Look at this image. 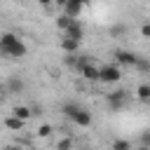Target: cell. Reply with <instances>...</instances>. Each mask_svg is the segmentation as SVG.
<instances>
[{"mask_svg":"<svg viewBox=\"0 0 150 150\" xmlns=\"http://www.w3.org/2000/svg\"><path fill=\"white\" fill-rule=\"evenodd\" d=\"M0 54L9 59H23L28 54V47L16 33H0Z\"/></svg>","mask_w":150,"mask_h":150,"instance_id":"6da1fadb","label":"cell"},{"mask_svg":"<svg viewBox=\"0 0 150 150\" xmlns=\"http://www.w3.org/2000/svg\"><path fill=\"white\" fill-rule=\"evenodd\" d=\"M122 80V68L115 63H103L98 66V82L103 84H117Z\"/></svg>","mask_w":150,"mask_h":150,"instance_id":"7a4b0ae2","label":"cell"},{"mask_svg":"<svg viewBox=\"0 0 150 150\" xmlns=\"http://www.w3.org/2000/svg\"><path fill=\"white\" fill-rule=\"evenodd\" d=\"M59 9H61V14H66L68 19L77 21L80 14L87 9V5H84L82 0H59Z\"/></svg>","mask_w":150,"mask_h":150,"instance_id":"3957f363","label":"cell"},{"mask_svg":"<svg viewBox=\"0 0 150 150\" xmlns=\"http://www.w3.org/2000/svg\"><path fill=\"white\" fill-rule=\"evenodd\" d=\"M127 101H129V91L127 89H115V91H110L108 96H105V103H108V108L115 112V110H122L124 105H127Z\"/></svg>","mask_w":150,"mask_h":150,"instance_id":"277c9868","label":"cell"},{"mask_svg":"<svg viewBox=\"0 0 150 150\" xmlns=\"http://www.w3.org/2000/svg\"><path fill=\"white\" fill-rule=\"evenodd\" d=\"M112 56H115V66H120V68H134L136 66V59H138V54L127 52V49H117Z\"/></svg>","mask_w":150,"mask_h":150,"instance_id":"5b68a950","label":"cell"},{"mask_svg":"<svg viewBox=\"0 0 150 150\" xmlns=\"http://www.w3.org/2000/svg\"><path fill=\"white\" fill-rule=\"evenodd\" d=\"M75 127H80V129H87V127H91V122H94V117H91V112L87 110V108H80L77 112H75V117L70 120Z\"/></svg>","mask_w":150,"mask_h":150,"instance_id":"8992f818","label":"cell"},{"mask_svg":"<svg viewBox=\"0 0 150 150\" xmlns=\"http://www.w3.org/2000/svg\"><path fill=\"white\" fill-rule=\"evenodd\" d=\"M63 38H70V40L82 42V38H84V26H82V21H80V19H77V21H73V23L68 26V30L63 33Z\"/></svg>","mask_w":150,"mask_h":150,"instance_id":"52a82bcc","label":"cell"},{"mask_svg":"<svg viewBox=\"0 0 150 150\" xmlns=\"http://www.w3.org/2000/svg\"><path fill=\"white\" fill-rule=\"evenodd\" d=\"M80 75H82L87 82H98V66H96L94 61H89L87 66L80 68Z\"/></svg>","mask_w":150,"mask_h":150,"instance_id":"ba28073f","label":"cell"},{"mask_svg":"<svg viewBox=\"0 0 150 150\" xmlns=\"http://www.w3.org/2000/svg\"><path fill=\"white\" fill-rule=\"evenodd\" d=\"M59 47H61V52H63L66 56L80 52V42H77V40H70V38H61V40H59Z\"/></svg>","mask_w":150,"mask_h":150,"instance_id":"9c48e42d","label":"cell"},{"mask_svg":"<svg viewBox=\"0 0 150 150\" xmlns=\"http://www.w3.org/2000/svg\"><path fill=\"white\" fill-rule=\"evenodd\" d=\"M12 115H14L16 120H21V122H28V120L33 117L30 105H14V108H12Z\"/></svg>","mask_w":150,"mask_h":150,"instance_id":"30bf717a","label":"cell"},{"mask_svg":"<svg viewBox=\"0 0 150 150\" xmlns=\"http://www.w3.org/2000/svg\"><path fill=\"white\" fill-rule=\"evenodd\" d=\"M2 124H5V129H9V131H21V129L26 127V122H21V120H16L14 115H7V117L2 120Z\"/></svg>","mask_w":150,"mask_h":150,"instance_id":"8fae6325","label":"cell"},{"mask_svg":"<svg viewBox=\"0 0 150 150\" xmlns=\"http://www.w3.org/2000/svg\"><path fill=\"white\" fill-rule=\"evenodd\" d=\"M80 108H82V105H77L75 101H66V103L61 105V112H63V117H66V120H73V117H75V112H77Z\"/></svg>","mask_w":150,"mask_h":150,"instance_id":"7c38bea8","label":"cell"},{"mask_svg":"<svg viewBox=\"0 0 150 150\" xmlns=\"http://www.w3.org/2000/svg\"><path fill=\"white\" fill-rule=\"evenodd\" d=\"M136 98L141 103H150V82H143L136 87Z\"/></svg>","mask_w":150,"mask_h":150,"instance_id":"4fadbf2b","label":"cell"},{"mask_svg":"<svg viewBox=\"0 0 150 150\" xmlns=\"http://www.w3.org/2000/svg\"><path fill=\"white\" fill-rule=\"evenodd\" d=\"M7 91L9 94H21L23 91V80L21 77H9L7 80Z\"/></svg>","mask_w":150,"mask_h":150,"instance_id":"5bb4252c","label":"cell"},{"mask_svg":"<svg viewBox=\"0 0 150 150\" xmlns=\"http://www.w3.org/2000/svg\"><path fill=\"white\" fill-rule=\"evenodd\" d=\"M134 70H136V73H141V75L150 73V59H148V56H138V59H136V66H134Z\"/></svg>","mask_w":150,"mask_h":150,"instance_id":"9a60e30c","label":"cell"},{"mask_svg":"<svg viewBox=\"0 0 150 150\" xmlns=\"http://www.w3.org/2000/svg\"><path fill=\"white\" fill-rule=\"evenodd\" d=\"M56 150H75V138L73 136H63L56 141Z\"/></svg>","mask_w":150,"mask_h":150,"instance_id":"2e32d148","label":"cell"},{"mask_svg":"<svg viewBox=\"0 0 150 150\" xmlns=\"http://www.w3.org/2000/svg\"><path fill=\"white\" fill-rule=\"evenodd\" d=\"M70 23H73V19H68L66 14H56V28H59L61 33H66Z\"/></svg>","mask_w":150,"mask_h":150,"instance_id":"e0dca14e","label":"cell"},{"mask_svg":"<svg viewBox=\"0 0 150 150\" xmlns=\"http://www.w3.org/2000/svg\"><path fill=\"white\" fill-rule=\"evenodd\" d=\"M35 134H38V138H49V136L54 134V127L45 122V124H40V127L35 129Z\"/></svg>","mask_w":150,"mask_h":150,"instance_id":"ac0fdd59","label":"cell"},{"mask_svg":"<svg viewBox=\"0 0 150 150\" xmlns=\"http://www.w3.org/2000/svg\"><path fill=\"white\" fill-rule=\"evenodd\" d=\"M110 148H112V150H134V148H131V141H127V138H115Z\"/></svg>","mask_w":150,"mask_h":150,"instance_id":"d6986e66","label":"cell"},{"mask_svg":"<svg viewBox=\"0 0 150 150\" xmlns=\"http://www.w3.org/2000/svg\"><path fill=\"white\" fill-rule=\"evenodd\" d=\"M127 30H129V28H127L124 23H115V26H110V35H112V38H120V35H124Z\"/></svg>","mask_w":150,"mask_h":150,"instance_id":"ffe728a7","label":"cell"},{"mask_svg":"<svg viewBox=\"0 0 150 150\" xmlns=\"http://www.w3.org/2000/svg\"><path fill=\"white\" fill-rule=\"evenodd\" d=\"M138 141H141V145L150 148V129H143V131H141V136H138Z\"/></svg>","mask_w":150,"mask_h":150,"instance_id":"44dd1931","label":"cell"},{"mask_svg":"<svg viewBox=\"0 0 150 150\" xmlns=\"http://www.w3.org/2000/svg\"><path fill=\"white\" fill-rule=\"evenodd\" d=\"M141 35H143V38H148V40H150V21H145V23H143V26H141Z\"/></svg>","mask_w":150,"mask_h":150,"instance_id":"7402d4cb","label":"cell"},{"mask_svg":"<svg viewBox=\"0 0 150 150\" xmlns=\"http://www.w3.org/2000/svg\"><path fill=\"white\" fill-rule=\"evenodd\" d=\"M5 150H21V148H19V145H7Z\"/></svg>","mask_w":150,"mask_h":150,"instance_id":"603a6c76","label":"cell"},{"mask_svg":"<svg viewBox=\"0 0 150 150\" xmlns=\"http://www.w3.org/2000/svg\"><path fill=\"white\" fill-rule=\"evenodd\" d=\"M134 150H150V148H145V145H138V148H134Z\"/></svg>","mask_w":150,"mask_h":150,"instance_id":"cb8c5ba5","label":"cell"},{"mask_svg":"<svg viewBox=\"0 0 150 150\" xmlns=\"http://www.w3.org/2000/svg\"><path fill=\"white\" fill-rule=\"evenodd\" d=\"M0 56H2V54H0Z\"/></svg>","mask_w":150,"mask_h":150,"instance_id":"d4e9b609","label":"cell"}]
</instances>
